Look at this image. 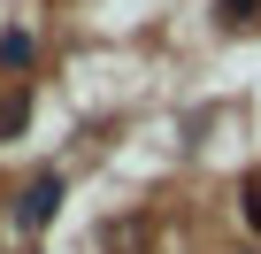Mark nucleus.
<instances>
[{
  "label": "nucleus",
  "mask_w": 261,
  "mask_h": 254,
  "mask_svg": "<svg viewBox=\"0 0 261 254\" xmlns=\"http://www.w3.org/2000/svg\"><path fill=\"white\" fill-rule=\"evenodd\" d=\"M62 200H69V177H62V170H39V177L8 200V223H16V231H46V223L62 216Z\"/></svg>",
  "instance_id": "f257e3e1"
},
{
  "label": "nucleus",
  "mask_w": 261,
  "mask_h": 254,
  "mask_svg": "<svg viewBox=\"0 0 261 254\" xmlns=\"http://www.w3.org/2000/svg\"><path fill=\"white\" fill-rule=\"evenodd\" d=\"M23 131H31V85L0 93V139H23Z\"/></svg>",
  "instance_id": "f03ea898"
},
{
  "label": "nucleus",
  "mask_w": 261,
  "mask_h": 254,
  "mask_svg": "<svg viewBox=\"0 0 261 254\" xmlns=\"http://www.w3.org/2000/svg\"><path fill=\"white\" fill-rule=\"evenodd\" d=\"M31 54H39V39H31L23 24H8V31H0V70H31Z\"/></svg>",
  "instance_id": "7ed1b4c3"
},
{
  "label": "nucleus",
  "mask_w": 261,
  "mask_h": 254,
  "mask_svg": "<svg viewBox=\"0 0 261 254\" xmlns=\"http://www.w3.org/2000/svg\"><path fill=\"white\" fill-rule=\"evenodd\" d=\"M207 8H215L223 31H253V24H261V0H207Z\"/></svg>",
  "instance_id": "20e7f679"
},
{
  "label": "nucleus",
  "mask_w": 261,
  "mask_h": 254,
  "mask_svg": "<svg viewBox=\"0 0 261 254\" xmlns=\"http://www.w3.org/2000/svg\"><path fill=\"white\" fill-rule=\"evenodd\" d=\"M238 216H246V231L261 239V170H246V177H238Z\"/></svg>",
  "instance_id": "39448f33"
},
{
  "label": "nucleus",
  "mask_w": 261,
  "mask_h": 254,
  "mask_svg": "<svg viewBox=\"0 0 261 254\" xmlns=\"http://www.w3.org/2000/svg\"><path fill=\"white\" fill-rule=\"evenodd\" d=\"M246 254H253V246H246Z\"/></svg>",
  "instance_id": "423d86ee"
}]
</instances>
